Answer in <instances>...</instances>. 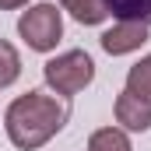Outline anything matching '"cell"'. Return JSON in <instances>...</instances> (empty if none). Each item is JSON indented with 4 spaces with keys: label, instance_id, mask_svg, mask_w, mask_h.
Here are the masks:
<instances>
[{
    "label": "cell",
    "instance_id": "cell-1",
    "mask_svg": "<svg viewBox=\"0 0 151 151\" xmlns=\"http://www.w3.org/2000/svg\"><path fill=\"white\" fill-rule=\"evenodd\" d=\"M67 127V109L56 95L46 91H25L18 95L7 113H4V130L7 141L18 151H39L46 148L60 130Z\"/></svg>",
    "mask_w": 151,
    "mask_h": 151
},
{
    "label": "cell",
    "instance_id": "cell-2",
    "mask_svg": "<svg viewBox=\"0 0 151 151\" xmlns=\"http://www.w3.org/2000/svg\"><path fill=\"white\" fill-rule=\"evenodd\" d=\"M42 81L53 95H77L84 91L91 81H95V60L84 53V49H67V53H56L53 60L42 63Z\"/></svg>",
    "mask_w": 151,
    "mask_h": 151
},
{
    "label": "cell",
    "instance_id": "cell-3",
    "mask_svg": "<svg viewBox=\"0 0 151 151\" xmlns=\"http://www.w3.org/2000/svg\"><path fill=\"white\" fill-rule=\"evenodd\" d=\"M18 35L35 53H53L63 39V11L56 4H32L18 18Z\"/></svg>",
    "mask_w": 151,
    "mask_h": 151
},
{
    "label": "cell",
    "instance_id": "cell-4",
    "mask_svg": "<svg viewBox=\"0 0 151 151\" xmlns=\"http://www.w3.org/2000/svg\"><path fill=\"white\" fill-rule=\"evenodd\" d=\"M151 39V28L148 21H116L113 28L102 32V49L109 56H127V53H137L144 42Z\"/></svg>",
    "mask_w": 151,
    "mask_h": 151
},
{
    "label": "cell",
    "instance_id": "cell-5",
    "mask_svg": "<svg viewBox=\"0 0 151 151\" xmlns=\"http://www.w3.org/2000/svg\"><path fill=\"white\" fill-rule=\"evenodd\" d=\"M113 116L119 123V130H127V134H148L151 130V102L134 95V91H127V88L116 95Z\"/></svg>",
    "mask_w": 151,
    "mask_h": 151
},
{
    "label": "cell",
    "instance_id": "cell-6",
    "mask_svg": "<svg viewBox=\"0 0 151 151\" xmlns=\"http://www.w3.org/2000/svg\"><path fill=\"white\" fill-rule=\"evenodd\" d=\"M60 7L74 18L77 25H102L109 18L106 0H60Z\"/></svg>",
    "mask_w": 151,
    "mask_h": 151
},
{
    "label": "cell",
    "instance_id": "cell-7",
    "mask_svg": "<svg viewBox=\"0 0 151 151\" xmlns=\"http://www.w3.org/2000/svg\"><path fill=\"white\" fill-rule=\"evenodd\" d=\"M88 151H134V144H130L127 130H119V127H99L88 137Z\"/></svg>",
    "mask_w": 151,
    "mask_h": 151
},
{
    "label": "cell",
    "instance_id": "cell-8",
    "mask_svg": "<svg viewBox=\"0 0 151 151\" xmlns=\"http://www.w3.org/2000/svg\"><path fill=\"white\" fill-rule=\"evenodd\" d=\"M127 91H134V95H141V99L151 102V53L141 56V60L127 70Z\"/></svg>",
    "mask_w": 151,
    "mask_h": 151
},
{
    "label": "cell",
    "instance_id": "cell-9",
    "mask_svg": "<svg viewBox=\"0 0 151 151\" xmlns=\"http://www.w3.org/2000/svg\"><path fill=\"white\" fill-rule=\"evenodd\" d=\"M18 77H21V56L7 39H0V91L11 88Z\"/></svg>",
    "mask_w": 151,
    "mask_h": 151
},
{
    "label": "cell",
    "instance_id": "cell-10",
    "mask_svg": "<svg viewBox=\"0 0 151 151\" xmlns=\"http://www.w3.org/2000/svg\"><path fill=\"white\" fill-rule=\"evenodd\" d=\"M28 7V0H0V11H21Z\"/></svg>",
    "mask_w": 151,
    "mask_h": 151
}]
</instances>
